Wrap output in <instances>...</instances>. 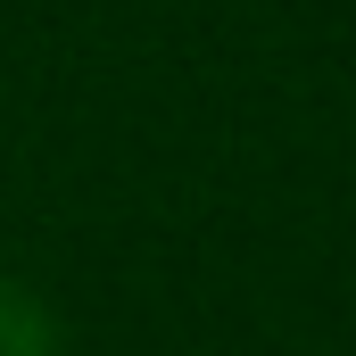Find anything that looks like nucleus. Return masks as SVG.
<instances>
[{
    "mask_svg": "<svg viewBox=\"0 0 356 356\" xmlns=\"http://www.w3.org/2000/svg\"><path fill=\"white\" fill-rule=\"evenodd\" d=\"M0 356H67V348H58L50 307H42L17 273H0Z\"/></svg>",
    "mask_w": 356,
    "mask_h": 356,
    "instance_id": "nucleus-1",
    "label": "nucleus"
}]
</instances>
